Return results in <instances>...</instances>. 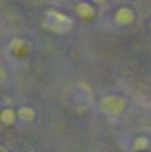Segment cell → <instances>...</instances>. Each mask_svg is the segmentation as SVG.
<instances>
[{
  "instance_id": "cell-10",
  "label": "cell",
  "mask_w": 151,
  "mask_h": 152,
  "mask_svg": "<svg viewBox=\"0 0 151 152\" xmlns=\"http://www.w3.org/2000/svg\"><path fill=\"white\" fill-rule=\"evenodd\" d=\"M0 152H5V147L4 145H0Z\"/></svg>"
},
{
  "instance_id": "cell-5",
  "label": "cell",
  "mask_w": 151,
  "mask_h": 152,
  "mask_svg": "<svg viewBox=\"0 0 151 152\" xmlns=\"http://www.w3.org/2000/svg\"><path fill=\"white\" fill-rule=\"evenodd\" d=\"M76 14L77 18H81L83 21H90L95 18V7L91 5L90 2H79V4H76Z\"/></svg>"
},
{
  "instance_id": "cell-2",
  "label": "cell",
  "mask_w": 151,
  "mask_h": 152,
  "mask_svg": "<svg viewBox=\"0 0 151 152\" xmlns=\"http://www.w3.org/2000/svg\"><path fill=\"white\" fill-rule=\"evenodd\" d=\"M127 108V100L120 94H106L98 100V110L109 117H118Z\"/></svg>"
},
{
  "instance_id": "cell-4",
  "label": "cell",
  "mask_w": 151,
  "mask_h": 152,
  "mask_svg": "<svg viewBox=\"0 0 151 152\" xmlns=\"http://www.w3.org/2000/svg\"><path fill=\"white\" fill-rule=\"evenodd\" d=\"M9 51L18 58H25L30 51V46L27 44V40L16 37V39H11V42H9Z\"/></svg>"
},
{
  "instance_id": "cell-9",
  "label": "cell",
  "mask_w": 151,
  "mask_h": 152,
  "mask_svg": "<svg viewBox=\"0 0 151 152\" xmlns=\"http://www.w3.org/2000/svg\"><path fill=\"white\" fill-rule=\"evenodd\" d=\"M93 2H95V4H100V5H102V4H106L107 0H93Z\"/></svg>"
},
{
  "instance_id": "cell-8",
  "label": "cell",
  "mask_w": 151,
  "mask_h": 152,
  "mask_svg": "<svg viewBox=\"0 0 151 152\" xmlns=\"http://www.w3.org/2000/svg\"><path fill=\"white\" fill-rule=\"evenodd\" d=\"M150 147H151V142L146 135H139V137H135L134 142H132V149H134V151H148Z\"/></svg>"
},
{
  "instance_id": "cell-7",
  "label": "cell",
  "mask_w": 151,
  "mask_h": 152,
  "mask_svg": "<svg viewBox=\"0 0 151 152\" xmlns=\"http://www.w3.org/2000/svg\"><path fill=\"white\" fill-rule=\"evenodd\" d=\"M16 112H18V119L23 121V122H30V121L35 119V110H33L32 107H28V105L19 107Z\"/></svg>"
},
{
  "instance_id": "cell-6",
  "label": "cell",
  "mask_w": 151,
  "mask_h": 152,
  "mask_svg": "<svg viewBox=\"0 0 151 152\" xmlns=\"http://www.w3.org/2000/svg\"><path fill=\"white\" fill-rule=\"evenodd\" d=\"M16 119H18V112L11 107H4L0 110V122L4 126H14Z\"/></svg>"
},
{
  "instance_id": "cell-11",
  "label": "cell",
  "mask_w": 151,
  "mask_h": 152,
  "mask_svg": "<svg viewBox=\"0 0 151 152\" xmlns=\"http://www.w3.org/2000/svg\"><path fill=\"white\" fill-rule=\"evenodd\" d=\"M150 28H151V23H150Z\"/></svg>"
},
{
  "instance_id": "cell-1",
  "label": "cell",
  "mask_w": 151,
  "mask_h": 152,
  "mask_svg": "<svg viewBox=\"0 0 151 152\" xmlns=\"http://www.w3.org/2000/svg\"><path fill=\"white\" fill-rule=\"evenodd\" d=\"M42 26L53 33H67L72 30L74 21H72V18H69L67 14H63L56 9H47L44 12Z\"/></svg>"
},
{
  "instance_id": "cell-3",
  "label": "cell",
  "mask_w": 151,
  "mask_h": 152,
  "mask_svg": "<svg viewBox=\"0 0 151 152\" xmlns=\"http://www.w3.org/2000/svg\"><path fill=\"white\" fill-rule=\"evenodd\" d=\"M114 23L118 26H128L135 21V12L130 9V7H120L116 12H114Z\"/></svg>"
}]
</instances>
